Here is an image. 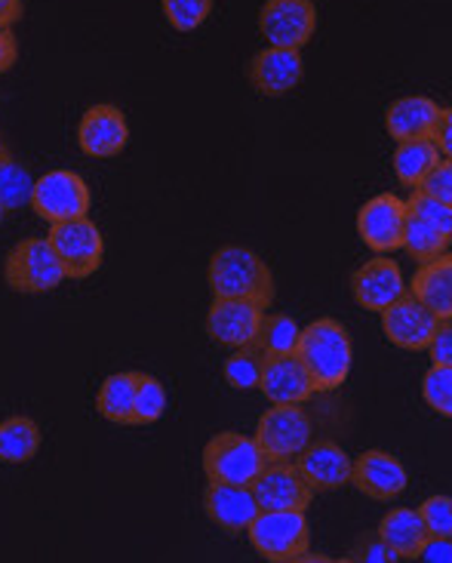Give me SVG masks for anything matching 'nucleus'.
<instances>
[{
	"mask_svg": "<svg viewBox=\"0 0 452 563\" xmlns=\"http://www.w3.org/2000/svg\"><path fill=\"white\" fill-rule=\"evenodd\" d=\"M412 191H422L428 198H438L443 203H452V164L450 157H440L434 167L422 176V183L416 185Z\"/></svg>",
	"mask_w": 452,
	"mask_h": 563,
	"instance_id": "c9c22d12",
	"label": "nucleus"
},
{
	"mask_svg": "<svg viewBox=\"0 0 452 563\" xmlns=\"http://www.w3.org/2000/svg\"><path fill=\"white\" fill-rule=\"evenodd\" d=\"M90 203V185L80 173H71V169H49L46 176L34 179V188H31V210L49 225L87 216Z\"/></svg>",
	"mask_w": 452,
	"mask_h": 563,
	"instance_id": "0eeeda50",
	"label": "nucleus"
},
{
	"mask_svg": "<svg viewBox=\"0 0 452 563\" xmlns=\"http://www.w3.org/2000/svg\"><path fill=\"white\" fill-rule=\"evenodd\" d=\"M258 369H262V354L246 345V349H234V354L222 364V376L231 388L253 391L258 388Z\"/></svg>",
	"mask_w": 452,
	"mask_h": 563,
	"instance_id": "7c9ffc66",
	"label": "nucleus"
},
{
	"mask_svg": "<svg viewBox=\"0 0 452 563\" xmlns=\"http://www.w3.org/2000/svg\"><path fill=\"white\" fill-rule=\"evenodd\" d=\"M258 391L272 404H308L317 395L315 379L299 361V354H272L262 357Z\"/></svg>",
	"mask_w": 452,
	"mask_h": 563,
	"instance_id": "dca6fc26",
	"label": "nucleus"
},
{
	"mask_svg": "<svg viewBox=\"0 0 452 563\" xmlns=\"http://www.w3.org/2000/svg\"><path fill=\"white\" fill-rule=\"evenodd\" d=\"M301 327L289 314H262L256 339L250 342V349L258 351L262 357L272 354H293L299 345Z\"/></svg>",
	"mask_w": 452,
	"mask_h": 563,
	"instance_id": "cd10ccee",
	"label": "nucleus"
},
{
	"mask_svg": "<svg viewBox=\"0 0 452 563\" xmlns=\"http://www.w3.org/2000/svg\"><path fill=\"white\" fill-rule=\"evenodd\" d=\"M166 385L154 376L139 373L136 397H133V426H154L166 412Z\"/></svg>",
	"mask_w": 452,
	"mask_h": 563,
	"instance_id": "c756f323",
	"label": "nucleus"
},
{
	"mask_svg": "<svg viewBox=\"0 0 452 563\" xmlns=\"http://www.w3.org/2000/svg\"><path fill=\"white\" fill-rule=\"evenodd\" d=\"M207 280H210L212 296L219 299H250L258 308H272L274 302L272 268L246 246H219L210 256Z\"/></svg>",
	"mask_w": 452,
	"mask_h": 563,
	"instance_id": "f257e3e1",
	"label": "nucleus"
},
{
	"mask_svg": "<svg viewBox=\"0 0 452 563\" xmlns=\"http://www.w3.org/2000/svg\"><path fill=\"white\" fill-rule=\"evenodd\" d=\"M19 59V41L13 29H0V75H7Z\"/></svg>",
	"mask_w": 452,
	"mask_h": 563,
	"instance_id": "ea45409f",
	"label": "nucleus"
},
{
	"mask_svg": "<svg viewBox=\"0 0 452 563\" xmlns=\"http://www.w3.org/2000/svg\"><path fill=\"white\" fill-rule=\"evenodd\" d=\"M22 15H25L22 0H0V29H13Z\"/></svg>",
	"mask_w": 452,
	"mask_h": 563,
	"instance_id": "79ce46f5",
	"label": "nucleus"
},
{
	"mask_svg": "<svg viewBox=\"0 0 452 563\" xmlns=\"http://www.w3.org/2000/svg\"><path fill=\"white\" fill-rule=\"evenodd\" d=\"M419 561L450 563L452 561V542L450 539H428V542H425L422 554H419Z\"/></svg>",
	"mask_w": 452,
	"mask_h": 563,
	"instance_id": "a19ab883",
	"label": "nucleus"
},
{
	"mask_svg": "<svg viewBox=\"0 0 452 563\" xmlns=\"http://www.w3.org/2000/svg\"><path fill=\"white\" fill-rule=\"evenodd\" d=\"M265 465H268V456L262 453L256 438H246L241 431H219L203 446L207 481L253 487V481L265 472Z\"/></svg>",
	"mask_w": 452,
	"mask_h": 563,
	"instance_id": "7ed1b4c3",
	"label": "nucleus"
},
{
	"mask_svg": "<svg viewBox=\"0 0 452 563\" xmlns=\"http://www.w3.org/2000/svg\"><path fill=\"white\" fill-rule=\"evenodd\" d=\"M428 354H431V364H443V366H452V327H450V318L440 320L438 330L431 335V342H428Z\"/></svg>",
	"mask_w": 452,
	"mask_h": 563,
	"instance_id": "4c0bfd02",
	"label": "nucleus"
},
{
	"mask_svg": "<svg viewBox=\"0 0 452 563\" xmlns=\"http://www.w3.org/2000/svg\"><path fill=\"white\" fill-rule=\"evenodd\" d=\"M31 188H34V176L29 167H22L13 154H0V210L3 213H15L31 203Z\"/></svg>",
	"mask_w": 452,
	"mask_h": 563,
	"instance_id": "c85d7f7f",
	"label": "nucleus"
},
{
	"mask_svg": "<svg viewBox=\"0 0 452 563\" xmlns=\"http://www.w3.org/2000/svg\"><path fill=\"white\" fill-rule=\"evenodd\" d=\"M41 426L29 416H10L0 422V462L7 465H25L41 450Z\"/></svg>",
	"mask_w": 452,
	"mask_h": 563,
	"instance_id": "b1692460",
	"label": "nucleus"
},
{
	"mask_svg": "<svg viewBox=\"0 0 452 563\" xmlns=\"http://www.w3.org/2000/svg\"><path fill=\"white\" fill-rule=\"evenodd\" d=\"M450 241H452V234L440 231L438 225H431L428 219L409 213L407 210V222H404V244L400 246L407 250L412 260L416 262L438 260V256H443V253H450Z\"/></svg>",
	"mask_w": 452,
	"mask_h": 563,
	"instance_id": "bb28decb",
	"label": "nucleus"
},
{
	"mask_svg": "<svg viewBox=\"0 0 452 563\" xmlns=\"http://www.w3.org/2000/svg\"><path fill=\"white\" fill-rule=\"evenodd\" d=\"M46 241L53 246L65 277H71V280H87L102 268L106 241H102V231L90 216L56 222L46 234Z\"/></svg>",
	"mask_w": 452,
	"mask_h": 563,
	"instance_id": "39448f33",
	"label": "nucleus"
},
{
	"mask_svg": "<svg viewBox=\"0 0 452 563\" xmlns=\"http://www.w3.org/2000/svg\"><path fill=\"white\" fill-rule=\"evenodd\" d=\"M348 561L354 563H394L400 561L397 554H394L382 539H378V533H363L354 545H351V551H348Z\"/></svg>",
	"mask_w": 452,
	"mask_h": 563,
	"instance_id": "e433bc0d",
	"label": "nucleus"
},
{
	"mask_svg": "<svg viewBox=\"0 0 452 563\" xmlns=\"http://www.w3.org/2000/svg\"><path fill=\"white\" fill-rule=\"evenodd\" d=\"M203 511L207 518L231 536H241L250 530V523L262 511L253 496V487H238V484H219L210 481L203 489Z\"/></svg>",
	"mask_w": 452,
	"mask_h": 563,
	"instance_id": "6ab92c4d",
	"label": "nucleus"
},
{
	"mask_svg": "<svg viewBox=\"0 0 452 563\" xmlns=\"http://www.w3.org/2000/svg\"><path fill=\"white\" fill-rule=\"evenodd\" d=\"M407 292V280L400 265L388 256H378L361 265L354 275H351V296L354 302L366 308V311H376L382 314L392 302H397L400 296Z\"/></svg>",
	"mask_w": 452,
	"mask_h": 563,
	"instance_id": "a211bd4d",
	"label": "nucleus"
},
{
	"mask_svg": "<svg viewBox=\"0 0 452 563\" xmlns=\"http://www.w3.org/2000/svg\"><path fill=\"white\" fill-rule=\"evenodd\" d=\"M296 468L305 477V484L317 493L342 489L351 481V456L335 441H311L299 456Z\"/></svg>",
	"mask_w": 452,
	"mask_h": 563,
	"instance_id": "aec40b11",
	"label": "nucleus"
},
{
	"mask_svg": "<svg viewBox=\"0 0 452 563\" xmlns=\"http://www.w3.org/2000/svg\"><path fill=\"white\" fill-rule=\"evenodd\" d=\"M166 22L181 34L200 29L212 13V0H161Z\"/></svg>",
	"mask_w": 452,
	"mask_h": 563,
	"instance_id": "473e14b6",
	"label": "nucleus"
},
{
	"mask_svg": "<svg viewBox=\"0 0 452 563\" xmlns=\"http://www.w3.org/2000/svg\"><path fill=\"white\" fill-rule=\"evenodd\" d=\"M139 373H114L102 382L96 395V410L114 426H133V397H136Z\"/></svg>",
	"mask_w": 452,
	"mask_h": 563,
	"instance_id": "393cba45",
	"label": "nucleus"
},
{
	"mask_svg": "<svg viewBox=\"0 0 452 563\" xmlns=\"http://www.w3.org/2000/svg\"><path fill=\"white\" fill-rule=\"evenodd\" d=\"M3 277L15 292L41 296V292L59 287L65 280V272H62L59 260L46 238H25L22 244L10 250V256L3 262Z\"/></svg>",
	"mask_w": 452,
	"mask_h": 563,
	"instance_id": "6e6552de",
	"label": "nucleus"
},
{
	"mask_svg": "<svg viewBox=\"0 0 452 563\" xmlns=\"http://www.w3.org/2000/svg\"><path fill=\"white\" fill-rule=\"evenodd\" d=\"M407 481V468L400 465V459L385 453V450H366L351 462V481L348 484H354L366 499L394 503L397 496H404Z\"/></svg>",
	"mask_w": 452,
	"mask_h": 563,
	"instance_id": "2eb2a0df",
	"label": "nucleus"
},
{
	"mask_svg": "<svg viewBox=\"0 0 452 563\" xmlns=\"http://www.w3.org/2000/svg\"><path fill=\"white\" fill-rule=\"evenodd\" d=\"M3 216H7V213H3V210H0V222H3Z\"/></svg>",
	"mask_w": 452,
	"mask_h": 563,
	"instance_id": "c03bdc74",
	"label": "nucleus"
},
{
	"mask_svg": "<svg viewBox=\"0 0 452 563\" xmlns=\"http://www.w3.org/2000/svg\"><path fill=\"white\" fill-rule=\"evenodd\" d=\"M258 31L268 46L301 49L317 31L315 0H265L258 13Z\"/></svg>",
	"mask_w": 452,
	"mask_h": 563,
	"instance_id": "1a4fd4ad",
	"label": "nucleus"
},
{
	"mask_svg": "<svg viewBox=\"0 0 452 563\" xmlns=\"http://www.w3.org/2000/svg\"><path fill=\"white\" fill-rule=\"evenodd\" d=\"M404 222H407V200H400L397 195H376L357 213V234L373 253L392 256L404 244Z\"/></svg>",
	"mask_w": 452,
	"mask_h": 563,
	"instance_id": "9d476101",
	"label": "nucleus"
},
{
	"mask_svg": "<svg viewBox=\"0 0 452 563\" xmlns=\"http://www.w3.org/2000/svg\"><path fill=\"white\" fill-rule=\"evenodd\" d=\"M422 397L431 410L440 412L443 419H450L452 416V366L431 364V369L425 373V379H422Z\"/></svg>",
	"mask_w": 452,
	"mask_h": 563,
	"instance_id": "2f4dec72",
	"label": "nucleus"
},
{
	"mask_svg": "<svg viewBox=\"0 0 452 563\" xmlns=\"http://www.w3.org/2000/svg\"><path fill=\"white\" fill-rule=\"evenodd\" d=\"M296 354L311 373L317 391L342 388L351 373V335L335 318H317L299 335Z\"/></svg>",
	"mask_w": 452,
	"mask_h": 563,
	"instance_id": "f03ea898",
	"label": "nucleus"
},
{
	"mask_svg": "<svg viewBox=\"0 0 452 563\" xmlns=\"http://www.w3.org/2000/svg\"><path fill=\"white\" fill-rule=\"evenodd\" d=\"M440 318L431 314L416 296L404 292L397 302H392L382 311V330L385 339L400 351H425L431 335L438 330Z\"/></svg>",
	"mask_w": 452,
	"mask_h": 563,
	"instance_id": "4468645a",
	"label": "nucleus"
},
{
	"mask_svg": "<svg viewBox=\"0 0 452 563\" xmlns=\"http://www.w3.org/2000/svg\"><path fill=\"white\" fill-rule=\"evenodd\" d=\"M265 308H258L250 299H219L212 296L210 311H207V333L216 345L225 349H246L258 333Z\"/></svg>",
	"mask_w": 452,
	"mask_h": 563,
	"instance_id": "f3484780",
	"label": "nucleus"
},
{
	"mask_svg": "<svg viewBox=\"0 0 452 563\" xmlns=\"http://www.w3.org/2000/svg\"><path fill=\"white\" fill-rule=\"evenodd\" d=\"M253 496L262 511H308L315 489L305 484L296 462H268L253 481Z\"/></svg>",
	"mask_w": 452,
	"mask_h": 563,
	"instance_id": "9b49d317",
	"label": "nucleus"
},
{
	"mask_svg": "<svg viewBox=\"0 0 452 563\" xmlns=\"http://www.w3.org/2000/svg\"><path fill=\"white\" fill-rule=\"evenodd\" d=\"M376 533L400 561H419L425 542L431 539L416 508H392V511L382 518Z\"/></svg>",
	"mask_w": 452,
	"mask_h": 563,
	"instance_id": "5701e85b",
	"label": "nucleus"
},
{
	"mask_svg": "<svg viewBox=\"0 0 452 563\" xmlns=\"http://www.w3.org/2000/svg\"><path fill=\"white\" fill-rule=\"evenodd\" d=\"M440 106L428 96H400L385 108V130L394 142L409 139H428L431 126L438 121Z\"/></svg>",
	"mask_w": 452,
	"mask_h": 563,
	"instance_id": "4be33fe9",
	"label": "nucleus"
},
{
	"mask_svg": "<svg viewBox=\"0 0 452 563\" xmlns=\"http://www.w3.org/2000/svg\"><path fill=\"white\" fill-rule=\"evenodd\" d=\"M409 296H416L419 302L438 314L440 320L452 318V260L450 253H443L438 260L419 262V272L412 275L407 287Z\"/></svg>",
	"mask_w": 452,
	"mask_h": 563,
	"instance_id": "412c9836",
	"label": "nucleus"
},
{
	"mask_svg": "<svg viewBox=\"0 0 452 563\" xmlns=\"http://www.w3.org/2000/svg\"><path fill=\"white\" fill-rule=\"evenodd\" d=\"M7 152V145H3V136H0V154Z\"/></svg>",
	"mask_w": 452,
	"mask_h": 563,
	"instance_id": "37998d69",
	"label": "nucleus"
},
{
	"mask_svg": "<svg viewBox=\"0 0 452 563\" xmlns=\"http://www.w3.org/2000/svg\"><path fill=\"white\" fill-rule=\"evenodd\" d=\"M425 530L431 539H452V499L450 496H428L419 508Z\"/></svg>",
	"mask_w": 452,
	"mask_h": 563,
	"instance_id": "72a5a7b5",
	"label": "nucleus"
},
{
	"mask_svg": "<svg viewBox=\"0 0 452 563\" xmlns=\"http://www.w3.org/2000/svg\"><path fill=\"white\" fill-rule=\"evenodd\" d=\"M301 77H305V62H301L299 49L268 46L246 62V80L265 99L293 92L301 84Z\"/></svg>",
	"mask_w": 452,
	"mask_h": 563,
	"instance_id": "f8f14e48",
	"label": "nucleus"
},
{
	"mask_svg": "<svg viewBox=\"0 0 452 563\" xmlns=\"http://www.w3.org/2000/svg\"><path fill=\"white\" fill-rule=\"evenodd\" d=\"M407 210L409 213L428 219V222H431V225H438L440 231L452 234V203H443V200L438 198H428V195H422V191H412L407 200Z\"/></svg>",
	"mask_w": 452,
	"mask_h": 563,
	"instance_id": "f704fd0d",
	"label": "nucleus"
},
{
	"mask_svg": "<svg viewBox=\"0 0 452 563\" xmlns=\"http://www.w3.org/2000/svg\"><path fill=\"white\" fill-rule=\"evenodd\" d=\"M130 142V126L126 114L118 106H90L84 111V118L77 123V145L87 157L108 161L118 157Z\"/></svg>",
	"mask_w": 452,
	"mask_h": 563,
	"instance_id": "ddd939ff",
	"label": "nucleus"
},
{
	"mask_svg": "<svg viewBox=\"0 0 452 563\" xmlns=\"http://www.w3.org/2000/svg\"><path fill=\"white\" fill-rule=\"evenodd\" d=\"M431 142L438 145L440 157H450L452 154V111L450 108H440L438 121L431 126Z\"/></svg>",
	"mask_w": 452,
	"mask_h": 563,
	"instance_id": "58836bf2",
	"label": "nucleus"
},
{
	"mask_svg": "<svg viewBox=\"0 0 452 563\" xmlns=\"http://www.w3.org/2000/svg\"><path fill=\"white\" fill-rule=\"evenodd\" d=\"M440 161L438 145L431 139H409V142H397V152H394V176L397 183L416 188L422 183V176L428 169L434 167Z\"/></svg>",
	"mask_w": 452,
	"mask_h": 563,
	"instance_id": "a878e982",
	"label": "nucleus"
},
{
	"mask_svg": "<svg viewBox=\"0 0 452 563\" xmlns=\"http://www.w3.org/2000/svg\"><path fill=\"white\" fill-rule=\"evenodd\" d=\"M246 536L250 545L272 563H296L311 551V523L305 511H258Z\"/></svg>",
	"mask_w": 452,
	"mask_h": 563,
	"instance_id": "20e7f679",
	"label": "nucleus"
},
{
	"mask_svg": "<svg viewBox=\"0 0 452 563\" xmlns=\"http://www.w3.org/2000/svg\"><path fill=\"white\" fill-rule=\"evenodd\" d=\"M311 441H315V422L301 410V404H274L258 419L256 443L268 462H296V456Z\"/></svg>",
	"mask_w": 452,
	"mask_h": 563,
	"instance_id": "423d86ee",
	"label": "nucleus"
}]
</instances>
